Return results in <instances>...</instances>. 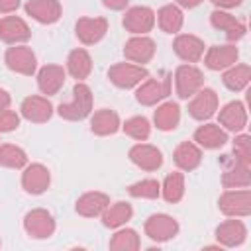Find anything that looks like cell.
<instances>
[{"label": "cell", "instance_id": "1", "mask_svg": "<svg viewBox=\"0 0 251 251\" xmlns=\"http://www.w3.org/2000/svg\"><path fill=\"white\" fill-rule=\"evenodd\" d=\"M57 112L63 120L78 122L92 114V90L86 82L76 80L73 86V98L69 102H61L57 106Z\"/></svg>", "mask_w": 251, "mask_h": 251}, {"label": "cell", "instance_id": "2", "mask_svg": "<svg viewBox=\"0 0 251 251\" xmlns=\"http://www.w3.org/2000/svg\"><path fill=\"white\" fill-rule=\"evenodd\" d=\"M173 88V75L163 71L159 76H147L143 82L135 86V100L141 106H157L163 102Z\"/></svg>", "mask_w": 251, "mask_h": 251}, {"label": "cell", "instance_id": "3", "mask_svg": "<svg viewBox=\"0 0 251 251\" xmlns=\"http://www.w3.org/2000/svg\"><path fill=\"white\" fill-rule=\"evenodd\" d=\"M224 173H222V186L224 188H245L251 184V163L235 157L233 153H226L220 159Z\"/></svg>", "mask_w": 251, "mask_h": 251}, {"label": "cell", "instance_id": "4", "mask_svg": "<svg viewBox=\"0 0 251 251\" xmlns=\"http://www.w3.org/2000/svg\"><path fill=\"white\" fill-rule=\"evenodd\" d=\"M175 90L176 96L188 100L204 86V73L194 63H182L175 69Z\"/></svg>", "mask_w": 251, "mask_h": 251}, {"label": "cell", "instance_id": "5", "mask_svg": "<svg viewBox=\"0 0 251 251\" xmlns=\"http://www.w3.org/2000/svg\"><path fill=\"white\" fill-rule=\"evenodd\" d=\"M218 208L224 216L245 218L251 214V190L245 188H226V192L218 198Z\"/></svg>", "mask_w": 251, "mask_h": 251}, {"label": "cell", "instance_id": "6", "mask_svg": "<svg viewBox=\"0 0 251 251\" xmlns=\"http://www.w3.org/2000/svg\"><path fill=\"white\" fill-rule=\"evenodd\" d=\"M149 76V71L145 65H135V63H129V61H124V63H116L108 69V78L114 86L118 88H135L139 82H143L145 78Z\"/></svg>", "mask_w": 251, "mask_h": 251}, {"label": "cell", "instance_id": "7", "mask_svg": "<svg viewBox=\"0 0 251 251\" xmlns=\"http://www.w3.org/2000/svg\"><path fill=\"white\" fill-rule=\"evenodd\" d=\"M4 63L10 71H14L18 75H25V76H31L37 71V57H35L33 49L27 47L25 43L10 45L4 53Z\"/></svg>", "mask_w": 251, "mask_h": 251}, {"label": "cell", "instance_id": "8", "mask_svg": "<svg viewBox=\"0 0 251 251\" xmlns=\"http://www.w3.org/2000/svg\"><path fill=\"white\" fill-rule=\"evenodd\" d=\"M24 229L33 239H47L55 233L57 224L49 210L45 208H33L24 216Z\"/></svg>", "mask_w": 251, "mask_h": 251}, {"label": "cell", "instance_id": "9", "mask_svg": "<svg viewBox=\"0 0 251 251\" xmlns=\"http://www.w3.org/2000/svg\"><path fill=\"white\" fill-rule=\"evenodd\" d=\"M178 229H180V226H178L176 218H173V216H169V214H163V212L151 214V216L145 220V224H143L145 235H147L149 239L157 241V243H165V241L173 239V237L178 233Z\"/></svg>", "mask_w": 251, "mask_h": 251}, {"label": "cell", "instance_id": "10", "mask_svg": "<svg viewBox=\"0 0 251 251\" xmlns=\"http://www.w3.org/2000/svg\"><path fill=\"white\" fill-rule=\"evenodd\" d=\"M218 104H220V100H218L216 90L208 88V86H202L194 96H190L188 114L198 122H206L218 112Z\"/></svg>", "mask_w": 251, "mask_h": 251}, {"label": "cell", "instance_id": "11", "mask_svg": "<svg viewBox=\"0 0 251 251\" xmlns=\"http://www.w3.org/2000/svg\"><path fill=\"white\" fill-rule=\"evenodd\" d=\"M122 24L133 35H147L155 27V12L149 6H131L126 10Z\"/></svg>", "mask_w": 251, "mask_h": 251}, {"label": "cell", "instance_id": "12", "mask_svg": "<svg viewBox=\"0 0 251 251\" xmlns=\"http://www.w3.org/2000/svg\"><path fill=\"white\" fill-rule=\"evenodd\" d=\"M210 24H212V27L224 31V35H226V39H227L229 43L239 41V39L247 33V25H245V22L239 20V18H235V16L229 14L227 10H220V8H216V10L210 14Z\"/></svg>", "mask_w": 251, "mask_h": 251}, {"label": "cell", "instance_id": "13", "mask_svg": "<svg viewBox=\"0 0 251 251\" xmlns=\"http://www.w3.org/2000/svg\"><path fill=\"white\" fill-rule=\"evenodd\" d=\"M108 31V20L102 16H82L75 24V33L82 45L98 43Z\"/></svg>", "mask_w": 251, "mask_h": 251}, {"label": "cell", "instance_id": "14", "mask_svg": "<svg viewBox=\"0 0 251 251\" xmlns=\"http://www.w3.org/2000/svg\"><path fill=\"white\" fill-rule=\"evenodd\" d=\"M22 171V188L27 194H43L49 188L51 173L43 163H27Z\"/></svg>", "mask_w": 251, "mask_h": 251}, {"label": "cell", "instance_id": "15", "mask_svg": "<svg viewBox=\"0 0 251 251\" xmlns=\"http://www.w3.org/2000/svg\"><path fill=\"white\" fill-rule=\"evenodd\" d=\"M157 45L149 35H131L124 45V57L129 63L145 65L155 57Z\"/></svg>", "mask_w": 251, "mask_h": 251}, {"label": "cell", "instance_id": "16", "mask_svg": "<svg viewBox=\"0 0 251 251\" xmlns=\"http://www.w3.org/2000/svg\"><path fill=\"white\" fill-rule=\"evenodd\" d=\"M218 124L226 131H243L247 126V106L241 100H231L224 104L218 112Z\"/></svg>", "mask_w": 251, "mask_h": 251}, {"label": "cell", "instance_id": "17", "mask_svg": "<svg viewBox=\"0 0 251 251\" xmlns=\"http://www.w3.org/2000/svg\"><path fill=\"white\" fill-rule=\"evenodd\" d=\"M173 51L184 63H198L206 51V45L194 33H176L173 39Z\"/></svg>", "mask_w": 251, "mask_h": 251}, {"label": "cell", "instance_id": "18", "mask_svg": "<svg viewBox=\"0 0 251 251\" xmlns=\"http://www.w3.org/2000/svg\"><path fill=\"white\" fill-rule=\"evenodd\" d=\"M0 39L8 45L27 43L31 39V29L24 18L8 14L0 20Z\"/></svg>", "mask_w": 251, "mask_h": 251}, {"label": "cell", "instance_id": "19", "mask_svg": "<svg viewBox=\"0 0 251 251\" xmlns=\"http://www.w3.org/2000/svg\"><path fill=\"white\" fill-rule=\"evenodd\" d=\"M204 65L210 71H224L237 63L239 59V49L235 43H224V45H212L204 51Z\"/></svg>", "mask_w": 251, "mask_h": 251}, {"label": "cell", "instance_id": "20", "mask_svg": "<svg viewBox=\"0 0 251 251\" xmlns=\"http://www.w3.org/2000/svg\"><path fill=\"white\" fill-rule=\"evenodd\" d=\"M20 114L33 124H43L47 120H51L53 116V104L47 96H39V94H31L25 96L20 104Z\"/></svg>", "mask_w": 251, "mask_h": 251}, {"label": "cell", "instance_id": "21", "mask_svg": "<svg viewBox=\"0 0 251 251\" xmlns=\"http://www.w3.org/2000/svg\"><path fill=\"white\" fill-rule=\"evenodd\" d=\"M127 157H129V161L133 165H137L139 169L149 171V173L161 169V165H163V153H161V149L155 147V145H151V143H145V141H139V143L131 145Z\"/></svg>", "mask_w": 251, "mask_h": 251}, {"label": "cell", "instance_id": "22", "mask_svg": "<svg viewBox=\"0 0 251 251\" xmlns=\"http://www.w3.org/2000/svg\"><path fill=\"white\" fill-rule=\"evenodd\" d=\"M24 10L39 24H55L63 16V6L59 0H27Z\"/></svg>", "mask_w": 251, "mask_h": 251}, {"label": "cell", "instance_id": "23", "mask_svg": "<svg viewBox=\"0 0 251 251\" xmlns=\"http://www.w3.org/2000/svg\"><path fill=\"white\" fill-rule=\"evenodd\" d=\"M192 141H196L202 149H220L227 143V131L214 122H204L194 129Z\"/></svg>", "mask_w": 251, "mask_h": 251}, {"label": "cell", "instance_id": "24", "mask_svg": "<svg viewBox=\"0 0 251 251\" xmlns=\"http://www.w3.org/2000/svg\"><path fill=\"white\" fill-rule=\"evenodd\" d=\"M247 237V227L239 218H227L216 227V239L222 247H239Z\"/></svg>", "mask_w": 251, "mask_h": 251}, {"label": "cell", "instance_id": "25", "mask_svg": "<svg viewBox=\"0 0 251 251\" xmlns=\"http://www.w3.org/2000/svg\"><path fill=\"white\" fill-rule=\"evenodd\" d=\"M173 161L178 167V171H194L202 163V147L196 141H180L173 151Z\"/></svg>", "mask_w": 251, "mask_h": 251}, {"label": "cell", "instance_id": "26", "mask_svg": "<svg viewBox=\"0 0 251 251\" xmlns=\"http://www.w3.org/2000/svg\"><path fill=\"white\" fill-rule=\"evenodd\" d=\"M67 78V71L61 65H45L37 71V86L45 96L57 94Z\"/></svg>", "mask_w": 251, "mask_h": 251}, {"label": "cell", "instance_id": "27", "mask_svg": "<svg viewBox=\"0 0 251 251\" xmlns=\"http://www.w3.org/2000/svg\"><path fill=\"white\" fill-rule=\"evenodd\" d=\"M108 204H110L108 194H104L100 190H90L76 198L75 210H76V214H80L84 218H96L108 208Z\"/></svg>", "mask_w": 251, "mask_h": 251}, {"label": "cell", "instance_id": "28", "mask_svg": "<svg viewBox=\"0 0 251 251\" xmlns=\"http://www.w3.org/2000/svg\"><path fill=\"white\" fill-rule=\"evenodd\" d=\"M180 122V106L175 100H163L157 104L153 112V124L161 131H173L176 129Z\"/></svg>", "mask_w": 251, "mask_h": 251}, {"label": "cell", "instance_id": "29", "mask_svg": "<svg viewBox=\"0 0 251 251\" xmlns=\"http://www.w3.org/2000/svg\"><path fill=\"white\" fill-rule=\"evenodd\" d=\"M122 127L120 116L112 108H100L90 114V131L96 135H114Z\"/></svg>", "mask_w": 251, "mask_h": 251}, {"label": "cell", "instance_id": "30", "mask_svg": "<svg viewBox=\"0 0 251 251\" xmlns=\"http://www.w3.org/2000/svg\"><path fill=\"white\" fill-rule=\"evenodd\" d=\"M249 80H251V67L247 63H233L231 67L222 71V82L231 92L245 90Z\"/></svg>", "mask_w": 251, "mask_h": 251}, {"label": "cell", "instance_id": "31", "mask_svg": "<svg viewBox=\"0 0 251 251\" xmlns=\"http://www.w3.org/2000/svg\"><path fill=\"white\" fill-rule=\"evenodd\" d=\"M155 22L159 24V27L165 31V33H178L182 29V24H184V14H182V8L176 6V4H165L157 10L155 14Z\"/></svg>", "mask_w": 251, "mask_h": 251}, {"label": "cell", "instance_id": "32", "mask_svg": "<svg viewBox=\"0 0 251 251\" xmlns=\"http://www.w3.org/2000/svg\"><path fill=\"white\" fill-rule=\"evenodd\" d=\"M73 78L84 80L92 73V57L84 47H76L69 51L67 55V69H65Z\"/></svg>", "mask_w": 251, "mask_h": 251}, {"label": "cell", "instance_id": "33", "mask_svg": "<svg viewBox=\"0 0 251 251\" xmlns=\"http://www.w3.org/2000/svg\"><path fill=\"white\" fill-rule=\"evenodd\" d=\"M133 216V208L129 202H124V200H118V202H110L108 208L100 214L102 218V224L106 227H112V229H118L122 226H126Z\"/></svg>", "mask_w": 251, "mask_h": 251}, {"label": "cell", "instance_id": "34", "mask_svg": "<svg viewBox=\"0 0 251 251\" xmlns=\"http://www.w3.org/2000/svg\"><path fill=\"white\" fill-rule=\"evenodd\" d=\"M161 196L171 204H176V202L182 200V196H184V175L180 171H171L163 178Z\"/></svg>", "mask_w": 251, "mask_h": 251}, {"label": "cell", "instance_id": "35", "mask_svg": "<svg viewBox=\"0 0 251 251\" xmlns=\"http://www.w3.org/2000/svg\"><path fill=\"white\" fill-rule=\"evenodd\" d=\"M27 153L14 143H0V167L24 169L27 165Z\"/></svg>", "mask_w": 251, "mask_h": 251}, {"label": "cell", "instance_id": "36", "mask_svg": "<svg viewBox=\"0 0 251 251\" xmlns=\"http://www.w3.org/2000/svg\"><path fill=\"white\" fill-rule=\"evenodd\" d=\"M110 249H116V251H137L139 249V235L135 229L131 227H118L116 233L112 235L110 239Z\"/></svg>", "mask_w": 251, "mask_h": 251}, {"label": "cell", "instance_id": "37", "mask_svg": "<svg viewBox=\"0 0 251 251\" xmlns=\"http://www.w3.org/2000/svg\"><path fill=\"white\" fill-rule=\"evenodd\" d=\"M122 129L126 135H129L135 141H145L151 135V122L145 116H131L122 124Z\"/></svg>", "mask_w": 251, "mask_h": 251}, {"label": "cell", "instance_id": "38", "mask_svg": "<svg viewBox=\"0 0 251 251\" xmlns=\"http://www.w3.org/2000/svg\"><path fill=\"white\" fill-rule=\"evenodd\" d=\"M129 196L133 198H147V200H155L161 196V182L157 178H141L133 184L127 186Z\"/></svg>", "mask_w": 251, "mask_h": 251}, {"label": "cell", "instance_id": "39", "mask_svg": "<svg viewBox=\"0 0 251 251\" xmlns=\"http://www.w3.org/2000/svg\"><path fill=\"white\" fill-rule=\"evenodd\" d=\"M231 145H233V155L235 157L251 163V135L249 133L237 131L235 137H233V141H231Z\"/></svg>", "mask_w": 251, "mask_h": 251}, {"label": "cell", "instance_id": "40", "mask_svg": "<svg viewBox=\"0 0 251 251\" xmlns=\"http://www.w3.org/2000/svg\"><path fill=\"white\" fill-rule=\"evenodd\" d=\"M20 126V114L16 110H2L0 112V133H8V131H14L18 129Z\"/></svg>", "mask_w": 251, "mask_h": 251}, {"label": "cell", "instance_id": "41", "mask_svg": "<svg viewBox=\"0 0 251 251\" xmlns=\"http://www.w3.org/2000/svg\"><path fill=\"white\" fill-rule=\"evenodd\" d=\"M20 0H0V14H12L20 8Z\"/></svg>", "mask_w": 251, "mask_h": 251}, {"label": "cell", "instance_id": "42", "mask_svg": "<svg viewBox=\"0 0 251 251\" xmlns=\"http://www.w3.org/2000/svg\"><path fill=\"white\" fill-rule=\"evenodd\" d=\"M210 2L220 10H231V8H237L243 4V0H210Z\"/></svg>", "mask_w": 251, "mask_h": 251}, {"label": "cell", "instance_id": "43", "mask_svg": "<svg viewBox=\"0 0 251 251\" xmlns=\"http://www.w3.org/2000/svg\"><path fill=\"white\" fill-rule=\"evenodd\" d=\"M102 4L106 6V8H110V10H126L127 8V4H129V0H102Z\"/></svg>", "mask_w": 251, "mask_h": 251}, {"label": "cell", "instance_id": "44", "mask_svg": "<svg viewBox=\"0 0 251 251\" xmlns=\"http://www.w3.org/2000/svg\"><path fill=\"white\" fill-rule=\"evenodd\" d=\"M10 102H12L10 92H8V90H4V88H0V112H2V110H6V108H10Z\"/></svg>", "mask_w": 251, "mask_h": 251}, {"label": "cell", "instance_id": "45", "mask_svg": "<svg viewBox=\"0 0 251 251\" xmlns=\"http://www.w3.org/2000/svg\"><path fill=\"white\" fill-rule=\"evenodd\" d=\"M176 2V6H180V8H196L198 4H202L204 0H175Z\"/></svg>", "mask_w": 251, "mask_h": 251}, {"label": "cell", "instance_id": "46", "mask_svg": "<svg viewBox=\"0 0 251 251\" xmlns=\"http://www.w3.org/2000/svg\"><path fill=\"white\" fill-rule=\"evenodd\" d=\"M0 245H2V241H0Z\"/></svg>", "mask_w": 251, "mask_h": 251}]
</instances>
